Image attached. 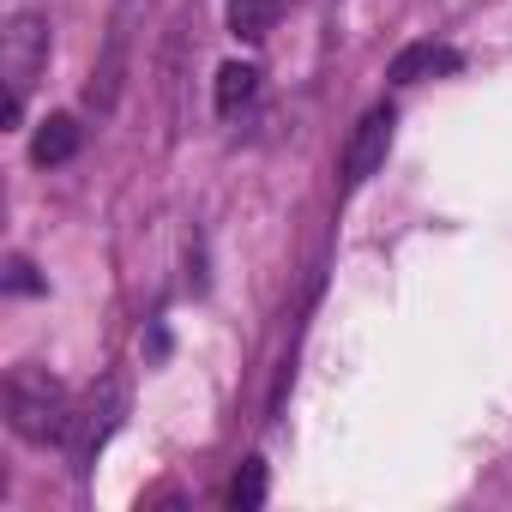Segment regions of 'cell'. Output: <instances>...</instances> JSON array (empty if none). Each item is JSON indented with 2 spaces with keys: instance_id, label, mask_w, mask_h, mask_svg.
<instances>
[{
  "instance_id": "1",
  "label": "cell",
  "mask_w": 512,
  "mask_h": 512,
  "mask_svg": "<svg viewBox=\"0 0 512 512\" xmlns=\"http://www.w3.org/2000/svg\"><path fill=\"white\" fill-rule=\"evenodd\" d=\"M7 428H13L25 446H49V440H67V428H73V404H67V386H61L49 368H37V362L13 368V374H7Z\"/></svg>"
},
{
  "instance_id": "2",
  "label": "cell",
  "mask_w": 512,
  "mask_h": 512,
  "mask_svg": "<svg viewBox=\"0 0 512 512\" xmlns=\"http://www.w3.org/2000/svg\"><path fill=\"white\" fill-rule=\"evenodd\" d=\"M49 67V19L43 13H13L0 31V73H7V127H19L25 115V91L37 85V73Z\"/></svg>"
},
{
  "instance_id": "3",
  "label": "cell",
  "mask_w": 512,
  "mask_h": 512,
  "mask_svg": "<svg viewBox=\"0 0 512 512\" xmlns=\"http://www.w3.org/2000/svg\"><path fill=\"white\" fill-rule=\"evenodd\" d=\"M121 416H127V386H121V374H103V380L85 392V404L73 410V428H67V440H61L79 476H91V464H97V452L115 440Z\"/></svg>"
},
{
  "instance_id": "4",
  "label": "cell",
  "mask_w": 512,
  "mask_h": 512,
  "mask_svg": "<svg viewBox=\"0 0 512 512\" xmlns=\"http://www.w3.org/2000/svg\"><path fill=\"white\" fill-rule=\"evenodd\" d=\"M392 127H398L392 103H374V109L356 121V133H350V145H344V187H350V193L380 175V163H386V151H392Z\"/></svg>"
},
{
  "instance_id": "5",
  "label": "cell",
  "mask_w": 512,
  "mask_h": 512,
  "mask_svg": "<svg viewBox=\"0 0 512 512\" xmlns=\"http://www.w3.org/2000/svg\"><path fill=\"white\" fill-rule=\"evenodd\" d=\"M127 7H121V19H115V31H109V49H103V61H97V73H91V85H85V97H91V109H115V97H121V73H127Z\"/></svg>"
},
{
  "instance_id": "6",
  "label": "cell",
  "mask_w": 512,
  "mask_h": 512,
  "mask_svg": "<svg viewBox=\"0 0 512 512\" xmlns=\"http://www.w3.org/2000/svg\"><path fill=\"white\" fill-rule=\"evenodd\" d=\"M452 67H458V55H452V49H440V43H410V49H398V55H392L386 79H392V85H422V79L452 73Z\"/></svg>"
},
{
  "instance_id": "7",
  "label": "cell",
  "mask_w": 512,
  "mask_h": 512,
  "mask_svg": "<svg viewBox=\"0 0 512 512\" xmlns=\"http://www.w3.org/2000/svg\"><path fill=\"white\" fill-rule=\"evenodd\" d=\"M79 139H85V127H79L73 115H49V121L37 127V139H31V157H37L43 169H55V163H67V157L79 151Z\"/></svg>"
},
{
  "instance_id": "8",
  "label": "cell",
  "mask_w": 512,
  "mask_h": 512,
  "mask_svg": "<svg viewBox=\"0 0 512 512\" xmlns=\"http://www.w3.org/2000/svg\"><path fill=\"white\" fill-rule=\"evenodd\" d=\"M278 13H284V0H229V31L241 43H266Z\"/></svg>"
},
{
  "instance_id": "9",
  "label": "cell",
  "mask_w": 512,
  "mask_h": 512,
  "mask_svg": "<svg viewBox=\"0 0 512 512\" xmlns=\"http://www.w3.org/2000/svg\"><path fill=\"white\" fill-rule=\"evenodd\" d=\"M253 91H260V73H253L247 61L217 67V115H223V121H235V115L253 103Z\"/></svg>"
},
{
  "instance_id": "10",
  "label": "cell",
  "mask_w": 512,
  "mask_h": 512,
  "mask_svg": "<svg viewBox=\"0 0 512 512\" xmlns=\"http://www.w3.org/2000/svg\"><path fill=\"white\" fill-rule=\"evenodd\" d=\"M260 500H266V464H260V458H247L241 476L229 482V506H235V512H253Z\"/></svg>"
},
{
  "instance_id": "11",
  "label": "cell",
  "mask_w": 512,
  "mask_h": 512,
  "mask_svg": "<svg viewBox=\"0 0 512 512\" xmlns=\"http://www.w3.org/2000/svg\"><path fill=\"white\" fill-rule=\"evenodd\" d=\"M7 272H13V278H7V284H13V290H37V278H31V266H25V260H13V266H7Z\"/></svg>"
}]
</instances>
